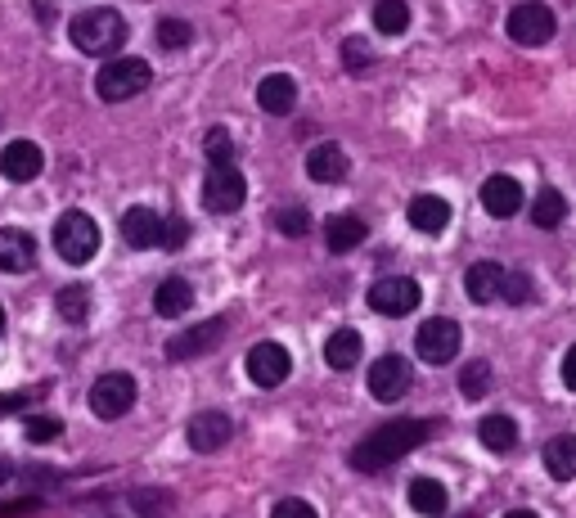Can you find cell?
Instances as JSON below:
<instances>
[{"mask_svg": "<svg viewBox=\"0 0 576 518\" xmlns=\"http://www.w3.org/2000/svg\"><path fill=\"white\" fill-rule=\"evenodd\" d=\"M428 437H432V424H423V419H392V424L374 428V433L351 451V464H356L360 473H378V469H387V464H396L401 455H410L414 446H423Z\"/></svg>", "mask_w": 576, "mask_h": 518, "instance_id": "6da1fadb", "label": "cell"}, {"mask_svg": "<svg viewBox=\"0 0 576 518\" xmlns=\"http://www.w3.org/2000/svg\"><path fill=\"white\" fill-rule=\"evenodd\" d=\"M68 37L81 55H117L126 46V19L117 10H86L72 19Z\"/></svg>", "mask_w": 576, "mask_h": 518, "instance_id": "7a4b0ae2", "label": "cell"}, {"mask_svg": "<svg viewBox=\"0 0 576 518\" xmlns=\"http://www.w3.org/2000/svg\"><path fill=\"white\" fill-rule=\"evenodd\" d=\"M149 82H153V73L144 59H108L95 73V95L104 104H122V100H135Z\"/></svg>", "mask_w": 576, "mask_h": 518, "instance_id": "3957f363", "label": "cell"}, {"mask_svg": "<svg viewBox=\"0 0 576 518\" xmlns=\"http://www.w3.org/2000/svg\"><path fill=\"white\" fill-rule=\"evenodd\" d=\"M54 248H59L63 262L86 266L90 257L99 253V226L86 212H63V217L54 221Z\"/></svg>", "mask_w": 576, "mask_h": 518, "instance_id": "277c9868", "label": "cell"}, {"mask_svg": "<svg viewBox=\"0 0 576 518\" xmlns=\"http://www.w3.org/2000/svg\"><path fill=\"white\" fill-rule=\"evenodd\" d=\"M243 199H248V181H243V172L234 163H212V172H207L203 181V208L207 212H239Z\"/></svg>", "mask_w": 576, "mask_h": 518, "instance_id": "5b68a950", "label": "cell"}, {"mask_svg": "<svg viewBox=\"0 0 576 518\" xmlns=\"http://www.w3.org/2000/svg\"><path fill=\"white\" fill-rule=\"evenodd\" d=\"M459 343H464V334H459V325L446 316L423 320L419 334H414V347H419V356L428 365H450L459 356Z\"/></svg>", "mask_w": 576, "mask_h": 518, "instance_id": "8992f818", "label": "cell"}, {"mask_svg": "<svg viewBox=\"0 0 576 518\" xmlns=\"http://www.w3.org/2000/svg\"><path fill=\"white\" fill-rule=\"evenodd\" d=\"M509 37L518 41V46H545L549 37H554V10L549 5H540V0H522V5H513L509 10Z\"/></svg>", "mask_w": 576, "mask_h": 518, "instance_id": "52a82bcc", "label": "cell"}, {"mask_svg": "<svg viewBox=\"0 0 576 518\" xmlns=\"http://www.w3.org/2000/svg\"><path fill=\"white\" fill-rule=\"evenodd\" d=\"M131 406H135V379L131 374L113 370V374H99V379L90 383V410H95L99 419H122Z\"/></svg>", "mask_w": 576, "mask_h": 518, "instance_id": "ba28073f", "label": "cell"}, {"mask_svg": "<svg viewBox=\"0 0 576 518\" xmlns=\"http://www.w3.org/2000/svg\"><path fill=\"white\" fill-rule=\"evenodd\" d=\"M423 289L410 280V275H387V280L369 284V307L378 311V316H410L414 307H419Z\"/></svg>", "mask_w": 576, "mask_h": 518, "instance_id": "9c48e42d", "label": "cell"}, {"mask_svg": "<svg viewBox=\"0 0 576 518\" xmlns=\"http://www.w3.org/2000/svg\"><path fill=\"white\" fill-rule=\"evenodd\" d=\"M410 383H414V370L405 356H378L369 365V392H374V401H401L410 392Z\"/></svg>", "mask_w": 576, "mask_h": 518, "instance_id": "30bf717a", "label": "cell"}, {"mask_svg": "<svg viewBox=\"0 0 576 518\" xmlns=\"http://www.w3.org/2000/svg\"><path fill=\"white\" fill-rule=\"evenodd\" d=\"M288 370H293V356H288V347L257 343L248 352V379L257 383V388H279V383L288 379Z\"/></svg>", "mask_w": 576, "mask_h": 518, "instance_id": "8fae6325", "label": "cell"}, {"mask_svg": "<svg viewBox=\"0 0 576 518\" xmlns=\"http://www.w3.org/2000/svg\"><path fill=\"white\" fill-rule=\"evenodd\" d=\"M221 338H225V320H203V325H189L176 338H167V356L171 361H194V356L212 352Z\"/></svg>", "mask_w": 576, "mask_h": 518, "instance_id": "7c38bea8", "label": "cell"}, {"mask_svg": "<svg viewBox=\"0 0 576 518\" xmlns=\"http://www.w3.org/2000/svg\"><path fill=\"white\" fill-rule=\"evenodd\" d=\"M230 433H234V424H230V415H221V410H198L194 419H189V446L194 451H203V455H212V451H221L225 442H230Z\"/></svg>", "mask_w": 576, "mask_h": 518, "instance_id": "4fadbf2b", "label": "cell"}, {"mask_svg": "<svg viewBox=\"0 0 576 518\" xmlns=\"http://www.w3.org/2000/svg\"><path fill=\"white\" fill-rule=\"evenodd\" d=\"M41 167H45V154L32 145V140H9V145L0 149V172H5L14 185L36 181V176H41Z\"/></svg>", "mask_w": 576, "mask_h": 518, "instance_id": "5bb4252c", "label": "cell"}, {"mask_svg": "<svg viewBox=\"0 0 576 518\" xmlns=\"http://www.w3.org/2000/svg\"><path fill=\"white\" fill-rule=\"evenodd\" d=\"M482 208L491 212L495 221H509L513 212L522 208V185L513 176H486L482 185Z\"/></svg>", "mask_w": 576, "mask_h": 518, "instance_id": "9a60e30c", "label": "cell"}, {"mask_svg": "<svg viewBox=\"0 0 576 518\" xmlns=\"http://www.w3.org/2000/svg\"><path fill=\"white\" fill-rule=\"evenodd\" d=\"M32 266H36V239L27 235V230L5 226L0 230V271L23 275V271H32Z\"/></svg>", "mask_w": 576, "mask_h": 518, "instance_id": "2e32d148", "label": "cell"}, {"mask_svg": "<svg viewBox=\"0 0 576 518\" xmlns=\"http://www.w3.org/2000/svg\"><path fill=\"white\" fill-rule=\"evenodd\" d=\"M257 104L270 113V118H284V113H293V104H297V82L288 73H270V77H261V86H257Z\"/></svg>", "mask_w": 576, "mask_h": 518, "instance_id": "e0dca14e", "label": "cell"}, {"mask_svg": "<svg viewBox=\"0 0 576 518\" xmlns=\"http://www.w3.org/2000/svg\"><path fill=\"white\" fill-rule=\"evenodd\" d=\"M306 176L311 181H320V185H338V181H347V154H342L338 145H315L311 154H306Z\"/></svg>", "mask_w": 576, "mask_h": 518, "instance_id": "ac0fdd59", "label": "cell"}, {"mask_svg": "<svg viewBox=\"0 0 576 518\" xmlns=\"http://www.w3.org/2000/svg\"><path fill=\"white\" fill-rule=\"evenodd\" d=\"M405 217H410V226L419 230V235H441V230L450 226V203L441 199V194H419Z\"/></svg>", "mask_w": 576, "mask_h": 518, "instance_id": "d6986e66", "label": "cell"}, {"mask_svg": "<svg viewBox=\"0 0 576 518\" xmlns=\"http://www.w3.org/2000/svg\"><path fill=\"white\" fill-rule=\"evenodd\" d=\"M540 460H545V473L554 482H572L576 478V433L549 437L545 451H540Z\"/></svg>", "mask_w": 576, "mask_h": 518, "instance_id": "ffe728a7", "label": "cell"}, {"mask_svg": "<svg viewBox=\"0 0 576 518\" xmlns=\"http://www.w3.org/2000/svg\"><path fill=\"white\" fill-rule=\"evenodd\" d=\"M122 239L131 248H158V239H162V212H153V208H131L122 217Z\"/></svg>", "mask_w": 576, "mask_h": 518, "instance_id": "44dd1931", "label": "cell"}, {"mask_svg": "<svg viewBox=\"0 0 576 518\" xmlns=\"http://www.w3.org/2000/svg\"><path fill=\"white\" fill-rule=\"evenodd\" d=\"M369 235V226L360 217H351V212H338V217L324 221V244H329V253H351V248H360Z\"/></svg>", "mask_w": 576, "mask_h": 518, "instance_id": "7402d4cb", "label": "cell"}, {"mask_svg": "<svg viewBox=\"0 0 576 518\" xmlns=\"http://www.w3.org/2000/svg\"><path fill=\"white\" fill-rule=\"evenodd\" d=\"M500 284H504V271L495 262H473L464 271V293H468V302H495L500 298Z\"/></svg>", "mask_w": 576, "mask_h": 518, "instance_id": "603a6c76", "label": "cell"}, {"mask_svg": "<svg viewBox=\"0 0 576 518\" xmlns=\"http://www.w3.org/2000/svg\"><path fill=\"white\" fill-rule=\"evenodd\" d=\"M194 307V284L189 280H180V275H171V280H162L158 284V293H153V311L158 316H185V311Z\"/></svg>", "mask_w": 576, "mask_h": 518, "instance_id": "cb8c5ba5", "label": "cell"}, {"mask_svg": "<svg viewBox=\"0 0 576 518\" xmlns=\"http://www.w3.org/2000/svg\"><path fill=\"white\" fill-rule=\"evenodd\" d=\"M360 352H365V343H360L356 329H333L329 343H324V361H329L333 370H351V365L360 361Z\"/></svg>", "mask_w": 576, "mask_h": 518, "instance_id": "d4e9b609", "label": "cell"}, {"mask_svg": "<svg viewBox=\"0 0 576 518\" xmlns=\"http://www.w3.org/2000/svg\"><path fill=\"white\" fill-rule=\"evenodd\" d=\"M477 437H482L486 451H513V446H518V424H513L509 415H486L482 424H477Z\"/></svg>", "mask_w": 576, "mask_h": 518, "instance_id": "484cf974", "label": "cell"}, {"mask_svg": "<svg viewBox=\"0 0 576 518\" xmlns=\"http://www.w3.org/2000/svg\"><path fill=\"white\" fill-rule=\"evenodd\" d=\"M405 496H410V505L419 509V514H428V518L446 514V500H450V496H446V487H441L437 478H414Z\"/></svg>", "mask_w": 576, "mask_h": 518, "instance_id": "4316f807", "label": "cell"}, {"mask_svg": "<svg viewBox=\"0 0 576 518\" xmlns=\"http://www.w3.org/2000/svg\"><path fill=\"white\" fill-rule=\"evenodd\" d=\"M374 28L383 32V37H401V32L410 28V5H405V0H378Z\"/></svg>", "mask_w": 576, "mask_h": 518, "instance_id": "83f0119b", "label": "cell"}, {"mask_svg": "<svg viewBox=\"0 0 576 518\" xmlns=\"http://www.w3.org/2000/svg\"><path fill=\"white\" fill-rule=\"evenodd\" d=\"M563 217H567V199L558 190H540L536 194V203H531V221H536L540 230H554V226H563Z\"/></svg>", "mask_w": 576, "mask_h": 518, "instance_id": "f1b7e54d", "label": "cell"}, {"mask_svg": "<svg viewBox=\"0 0 576 518\" xmlns=\"http://www.w3.org/2000/svg\"><path fill=\"white\" fill-rule=\"evenodd\" d=\"M54 311H59V320H68V325H81V320L90 316V293L81 289V284H72V289H63L59 298H54Z\"/></svg>", "mask_w": 576, "mask_h": 518, "instance_id": "f546056e", "label": "cell"}, {"mask_svg": "<svg viewBox=\"0 0 576 518\" xmlns=\"http://www.w3.org/2000/svg\"><path fill=\"white\" fill-rule=\"evenodd\" d=\"M486 388H491V365L486 361H468L464 374H459V392H464L468 401L486 397Z\"/></svg>", "mask_w": 576, "mask_h": 518, "instance_id": "4dcf8cb0", "label": "cell"}, {"mask_svg": "<svg viewBox=\"0 0 576 518\" xmlns=\"http://www.w3.org/2000/svg\"><path fill=\"white\" fill-rule=\"evenodd\" d=\"M500 298L509 302V307H527V302L536 298V289H531V275H522V271L504 275V284H500Z\"/></svg>", "mask_w": 576, "mask_h": 518, "instance_id": "1f68e13d", "label": "cell"}, {"mask_svg": "<svg viewBox=\"0 0 576 518\" xmlns=\"http://www.w3.org/2000/svg\"><path fill=\"white\" fill-rule=\"evenodd\" d=\"M189 37H194V28H189L185 19H162L158 23V46L162 50H185Z\"/></svg>", "mask_w": 576, "mask_h": 518, "instance_id": "d6a6232c", "label": "cell"}, {"mask_svg": "<svg viewBox=\"0 0 576 518\" xmlns=\"http://www.w3.org/2000/svg\"><path fill=\"white\" fill-rule=\"evenodd\" d=\"M369 64H374V50H369L365 41H360V37H347V41H342V68H347V73L360 77Z\"/></svg>", "mask_w": 576, "mask_h": 518, "instance_id": "836d02e7", "label": "cell"}, {"mask_svg": "<svg viewBox=\"0 0 576 518\" xmlns=\"http://www.w3.org/2000/svg\"><path fill=\"white\" fill-rule=\"evenodd\" d=\"M203 154L212 158V163H230V158H234L230 131H225V127H212V131H207V136H203Z\"/></svg>", "mask_w": 576, "mask_h": 518, "instance_id": "e575fe53", "label": "cell"}, {"mask_svg": "<svg viewBox=\"0 0 576 518\" xmlns=\"http://www.w3.org/2000/svg\"><path fill=\"white\" fill-rule=\"evenodd\" d=\"M185 239H189V226H185V221H180V217H162V239H158L162 253H176Z\"/></svg>", "mask_w": 576, "mask_h": 518, "instance_id": "d590c367", "label": "cell"}, {"mask_svg": "<svg viewBox=\"0 0 576 518\" xmlns=\"http://www.w3.org/2000/svg\"><path fill=\"white\" fill-rule=\"evenodd\" d=\"M275 226H279V235H306V230H311V217H306V208H284L275 217Z\"/></svg>", "mask_w": 576, "mask_h": 518, "instance_id": "8d00e7d4", "label": "cell"}, {"mask_svg": "<svg viewBox=\"0 0 576 518\" xmlns=\"http://www.w3.org/2000/svg\"><path fill=\"white\" fill-rule=\"evenodd\" d=\"M59 419L54 415H32L27 419V442H54V437H59Z\"/></svg>", "mask_w": 576, "mask_h": 518, "instance_id": "74e56055", "label": "cell"}, {"mask_svg": "<svg viewBox=\"0 0 576 518\" xmlns=\"http://www.w3.org/2000/svg\"><path fill=\"white\" fill-rule=\"evenodd\" d=\"M131 505L140 509V514H149V518H162V514L171 509V505H167V491H135Z\"/></svg>", "mask_w": 576, "mask_h": 518, "instance_id": "f35d334b", "label": "cell"}, {"mask_svg": "<svg viewBox=\"0 0 576 518\" xmlns=\"http://www.w3.org/2000/svg\"><path fill=\"white\" fill-rule=\"evenodd\" d=\"M270 518H320V514H315L306 500H279V505L270 509Z\"/></svg>", "mask_w": 576, "mask_h": 518, "instance_id": "ab89813d", "label": "cell"}, {"mask_svg": "<svg viewBox=\"0 0 576 518\" xmlns=\"http://www.w3.org/2000/svg\"><path fill=\"white\" fill-rule=\"evenodd\" d=\"M32 509H41V500L23 496L18 505H0V518H18V514H32Z\"/></svg>", "mask_w": 576, "mask_h": 518, "instance_id": "60d3db41", "label": "cell"}, {"mask_svg": "<svg viewBox=\"0 0 576 518\" xmlns=\"http://www.w3.org/2000/svg\"><path fill=\"white\" fill-rule=\"evenodd\" d=\"M563 383H567V392H576V343L567 347V356H563Z\"/></svg>", "mask_w": 576, "mask_h": 518, "instance_id": "b9f144b4", "label": "cell"}, {"mask_svg": "<svg viewBox=\"0 0 576 518\" xmlns=\"http://www.w3.org/2000/svg\"><path fill=\"white\" fill-rule=\"evenodd\" d=\"M504 518H540V514H531V509H509Z\"/></svg>", "mask_w": 576, "mask_h": 518, "instance_id": "7bdbcfd3", "label": "cell"}, {"mask_svg": "<svg viewBox=\"0 0 576 518\" xmlns=\"http://www.w3.org/2000/svg\"><path fill=\"white\" fill-rule=\"evenodd\" d=\"M9 473H14V469H9V460H0V482H9Z\"/></svg>", "mask_w": 576, "mask_h": 518, "instance_id": "ee69618b", "label": "cell"}, {"mask_svg": "<svg viewBox=\"0 0 576 518\" xmlns=\"http://www.w3.org/2000/svg\"><path fill=\"white\" fill-rule=\"evenodd\" d=\"M0 334H5V311H0Z\"/></svg>", "mask_w": 576, "mask_h": 518, "instance_id": "f6af8a7d", "label": "cell"}]
</instances>
